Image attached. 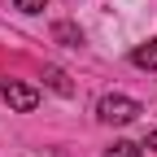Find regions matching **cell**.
Here are the masks:
<instances>
[{"instance_id": "obj_2", "label": "cell", "mask_w": 157, "mask_h": 157, "mask_svg": "<svg viewBox=\"0 0 157 157\" xmlns=\"http://www.w3.org/2000/svg\"><path fill=\"white\" fill-rule=\"evenodd\" d=\"M0 96H5L9 109H17V113H31L39 105V87L22 83V78H5V83H0Z\"/></svg>"}, {"instance_id": "obj_1", "label": "cell", "mask_w": 157, "mask_h": 157, "mask_svg": "<svg viewBox=\"0 0 157 157\" xmlns=\"http://www.w3.org/2000/svg\"><path fill=\"white\" fill-rule=\"evenodd\" d=\"M140 113H144V105L135 101V96H122V92H109V96L96 101V118H101L105 127H127V122H135Z\"/></svg>"}, {"instance_id": "obj_4", "label": "cell", "mask_w": 157, "mask_h": 157, "mask_svg": "<svg viewBox=\"0 0 157 157\" xmlns=\"http://www.w3.org/2000/svg\"><path fill=\"white\" fill-rule=\"evenodd\" d=\"M131 66H140V70L157 74V39H148V44H140V48L131 52Z\"/></svg>"}, {"instance_id": "obj_5", "label": "cell", "mask_w": 157, "mask_h": 157, "mask_svg": "<svg viewBox=\"0 0 157 157\" xmlns=\"http://www.w3.org/2000/svg\"><path fill=\"white\" fill-rule=\"evenodd\" d=\"M52 39L66 44V48H78V44H83V31H78L74 22H52Z\"/></svg>"}, {"instance_id": "obj_8", "label": "cell", "mask_w": 157, "mask_h": 157, "mask_svg": "<svg viewBox=\"0 0 157 157\" xmlns=\"http://www.w3.org/2000/svg\"><path fill=\"white\" fill-rule=\"evenodd\" d=\"M140 148H153V153H157V127H153V131L144 135V144H140Z\"/></svg>"}, {"instance_id": "obj_7", "label": "cell", "mask_w": 157, "mask_h": 157, "mask_svg": "<svg viewBox=\"0 0 157 157\" xmlns=\"http://www.w3.org/2000/svg\"><path fill=\"white\" fill-rule=\"evenodd\" d=\"M13 5L22 9V13H44V9H48V0H13Z\"/></svg>"}, {"instance_id": "obj_6", "label": "cell", "mask_w": 157, "mask_h": 157, "mask_svg": "<svg viewBox=\"0 0 157 157\" xmlns=\"http://www.w3.org/2000/svg\"><path fill=\"white\" fill-rule=\"evenodd\" d=\"M105 157H140V144L135 140H118V144L105 148Z\"/></svg>"}, {"instance_id": "obj_3", "label": "cell", "mask_w": 157, "mask_h": 157, "mask_svg": "<svg viewBox=\"0 0 157 157\" xmlns=\"http://www.w3.org/2000/svg\"><path fill=\"white\" fill-rule=\"evenodd\" d=\"M44 83H48L57 96H66V101L74 96V83H70V74H66L61 66H44Z\"/></svg>"}]
</instances>
